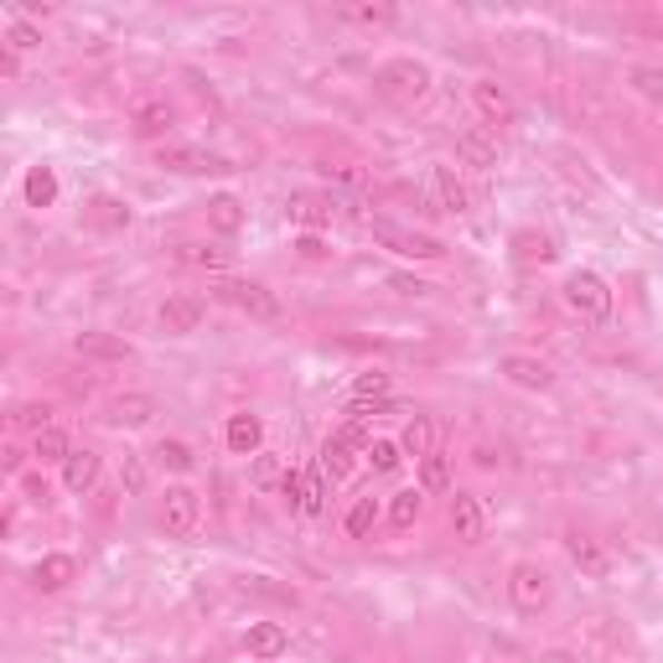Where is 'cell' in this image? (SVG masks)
<instances>
[{
  "label": "cell",
  "mask_w": 663,
  "mask_h": 663,
  "mask_svg": "<svg viewBox=\"0 0 663 663\" xmlns=\"http://www.w3.org/2000/svg\"><path fill=\"white\" fill-rule=\"evenodd\" d=\"M374 89L389 99V105L399 109H415L431 93V68H425L420 58H389V62H378V73H374Z\"/></svg>",
  "instance_id": "1"
},
{
  "label": "cell",
  "mask_w": 663,
  "mask_h": 663,
  "mask_svg": "<svg viewBox=\"0 0 663 663\" xmlns=\"http://www.w3.org/2000/svg\"><path fill=\"white\" fill-rule=\"evenodd\" d=\"M508 602L518 617H540V612H550V602H555V581H550V571H544L540 560H518L508 571Z\"/></svg>",
  "instance_id": "2"
},
{
  "label": "cell",
  "mask_w": 663,
  "mask_h": 663,
  "mask_svg": "<svg viewBox=\"0 0 663 663\" xmlns=\"http://www.w3.org/2000/svg\"><path fill=\"white\" fill-rule=\"evenodd\" d=\"M560 296H565V306H571L581 321H591V327H602V321L612 317V286H606L596 270H571L565 286H560Z\"/></svg>",
  "instance_id": "3"
},
{
  "label": "cell",
  "mask_w": 663,
  "mask_h": 663,
  "mask_svg": "<svg viewBox=\"0 0 663 663\" xmlns=\"http://www.w3.org/2000/svg\"><path fill=\"white\" fill-rule=\"evenodd\" d=\"M368 224V234H374L389 255H399V259H441L446 255V244L441 239H431V234H415V228H405V224H394V218H363Z\"/></svg>",
  "instance_id": "4"
},
{
  "label": "cell",
  "mask_w": 663,
  "mask_h": 663,
  "mask_svg": "<svg viewBox=\"0 0 663 663\" xmlns=\"http://www.w3.org/2000/svg\"><path fill=\"white\" fill-rule=\"evenodd\" d=\"M218 301H234L249 321H280V296L270 286H259V280H218L212 286Z\"/></svg>",
  "instance_id": "5"
},
{
  "label": "cell",
  "mask_w": 663,
  "mask_h": 663,
  "mask_svg": "<svg viewBox=\"0 0 663 663\" xmlns=\"http://www.w3.org/2000/svg\"><path fill=\"white\" fill-rule=\"evenodd\" d=\"M197 518H202V497H197V487L177 483V487H166L161 497V528H166V540H187L197 528Z\"/></svg>",
  "instance_id": "6"
},
{
  "label": "cell",
  "mask_w": 663,
  "mask_h": 663,
  "mask_svg": "<svg viewBox=\"0 0 663 663\" xmlns=\"http://www.w3.org/2000/svg\"><path fill=\"white\" fill-rule=\"evenodd\" d=\"M156 166L161 171H177V177H202V171H228L224 161L212 151H202V146H187V140H166V146H156Z\"/></svg>",
  "instance_id": "7"
},
{
  "label": "cell",
  "mask_w": 663,
  "mask_h": 663,
  "mask_svg": "<svg viewBox=\"0 0 663 663\" xmlns=\"http://www.w3.org/2000/svg\"><path fill=\"white\" fill-rule=\"evenodd\" d=\"M497 374L508 378V384H518V389H528V394L555 389V368L544 358H528V353H508V358L497 363Z\"/></svg>",
  "instance_id": "8"
},
{
  "label": "cell",
  "mask_w": 663,
  "mask_h": 663,
  "mask_svg": "<svg viewBox=\"0 0 663 663\" xmlns=\"http://www.w3.org/2000/svg\"><path fill=\"white\" fill-rule=\"evenodd\" d=\"M202 317H208L202 296H166L161 311H156V321H161L166 337H187V332L202 327Z\"/></svg>",
  "instance_id": "9"
},
{
  "label": "cell",
  "mask_w": 663,
  "mask_h": 663,
  "mask_svg": "<svg viewBox=\"0 0 663 663\" xmlns=\"http://www.w3.org/2000/svg\"><path fill=\"white\" fill-rule=\"evenodd\" d=\"M565 555H571V565L581 575H591V581H602L606 571H612V555H606L602 540H591V534H581V528H571L565 534Z\"/></svg>",
  "instance_id": "10"
},
{
  "label": "cell",
  "mask_w": 663,
  "mask_h": 663,
  "mask_svg": "<svg viewBox=\"0 0 663 663\" xmlns=\"http://www.w3.org/2000/svg\"><path fill=\"white\" fill-rule=\"evenodd\" d=\"M286 218L290 224L311 228V234H321V228H332V218H337V202L321 192H290L286 197Z\"/></svg>",
  "instance_id": "11"
},
{
  "label": "cell",
  "mask_w": 663,
  "mask_h": 663,
  "mask_svg": "<svg viewBox=\"0 0 663 663\" xmlns=\"http://www.w3.org/2000/svg\"><path fill=\"white\" fill-rule=\"evenodd\" d=\"M472 105H477V115H483L487 125H513L518 120L513 93L503 89V83H493V78H477V83H472Z\"/></svg>",
  "instance_id": "12"
},
{
  "label": "cell",
  "mask_w": 663,
  "mask_h": 663,
  "mask_svg": "<svg viewBox=\"0 0 663 663\" xmlns=\"http://www.w3.org/2000/svg\"><path fill=\"white\" fill-rule=\"evenodd\" d=\"M130 125H136L140 140H171V125H177V109L166 105V99H140L136 109H130Z\"/></svg>",
  "instance_id": "13"
},
{
  "label": "cell",
  "mask_w": 663,
  "mask_h": 663,
  "mask_svg": "<svg viewBox=\"0 0 663 663\" xmlns=\"http://www.w3.org/2000/svg\"><path fill=\"white\" fill-rule=\"evenodd\" d=\"M73 353L78 358H93V363H130L136 358V347L125 343V337H115V332H78Z\"/></svg>",
  "instance_id": "14"
},
{
  "label": "cell",
  "mask_w": 663,
  "mask_h": 663,
  "mask_svg": "<svg viewBox=\"0 0 663 663\" xmlns=\"http://www.w3.org/2000/svg\"><path fill=\"white\" fill-rule=\"evenodd\" d=\"M456 156L467 166H477V171H493L497 166V136L487 125H467V130L456 136Z\"/></svg>",
  "instance_id": "15"
},
{
  "label": "cell",
  "mask_w": 663,
  "mask_h": 663,
  "mask_svg": "<svg viewBox=\"0 0 663 663\" xmlns=\"http://www.w3.org/2000/svg\"><path fill=\"white\" fill-rule=\"evenodd\" d=\"M224 441H228V452H234V456H259V441H265V420H259V415H249V409H239V415H228Z\"/></svg>",
  "instance_id": "16"
},
{
  "label": "cell",
  "mask_w": 663,
  "mask_h": 663,
  "mask_svg": "<svg viewBox=\"0 0 663 663\" xmlns=\"http://www.w3.org/2000/svg\"><path fill=\"white\" fill-rule=\"evenodd\" d=\"M452 528H456V540H462V544H477V540H483L487 513H483V503H477L472 493H456V497H452Z\"/></svg>",
  "instance_id": "17"
},
{
  "label": "cell",
  "mask_w": 663,
  "mask_h": 663,
  "mask_svg": "<svg viewBox=\"0 0 663 663\" xmlns=\"http://www.w3.org/2000/svg\"><path fill=\"white\" fill-rule=\"evenodd\" d=\"M431 181H436V197H441V208L446 212H467L472 208V192H467V181L456 177V166L436 161L431 166Z\"/></svg>",
  "instance_id": "18"
},
{
  "label": "cell",
  "mask_w": 663,
  "mask_h": 663,
  "mask_svg": "<svg viewBox=\"0 0 663 663\" xmlns=\"http://www.w3.org/2000/svg\"><path fill=\"white\" fill-rule=\"evenodd\" d=\"M109 425H151L156 420V399L151 394H120V399H109V415H105Z\"/></svg>",
  "instance_id": "19"
},
{
  "label": "cell",
  "mask_w": 663,
  "mask_h": 663,
  "mask_svg": "<svg viewBox=\"0 0 663 663\" xmlns=\"http://www.w3.org/2000/svg\"><path fill=\"white\" fill-rule=\"evenodd\" d=\"M286 627L280 622H249V633H244V649L255 653V659H280L286 653Z\"/></svg>",
  "instance_id": "20"
},
{
  "label": "cell",
  "mask_w": 663,
  "mask_h": 663,
  "mask_svg": "<svg viewBox=\"0 0 663 663\" xmlns=\"http://www.w3.org/2000/svg\"><path fill=\"white\" fill-rule=\"evenodd\" d=\"M436 441H441L436 420H431V415H415V420L405 425V436H399V452L415 456V462H425V456H436Z\"/></svg>",
  "instance_id": "21"
},
{
  "label": "cell",
  "mask_w": 663,
  "mask_h": 663,
  "mask_svg": "<svg viewBox=\"0 0 663 663\" xmlns=\"http://www.w3.org/2000/svg\"><path fill=\"white\" fill-rule=\"evenodd\" d=\"M73 575H78L73 555H42V560H37V571H31V586H37V591H62Z\"/></svg>",
  "instance_id": "22"
},
{
  "label": "cell",
  "mask_w": 663,
  "mask_h": 663,
  "mask_svg": "<svg viewBox=\"0 0 663 663\" xmlns=\"http://www.w3.org/2000/svg\"><path fill=\"white\" fill-rule=\"evenodd\" d=\"M93 483H99V452L83 446V452H73L62 462V487H68V493H89Z\"/></svg>",
  "instance_id": "23"
},
{
  "label": "cell",
  "mask_w": 663,
  "mask_h": 663,
  "mask_svg": "<svg viewBox=\"0 0 663 663\" xmlns=\"http://www.w3.org/2000/svg\"><path fill=\"white\" fill-rule=\"evenodd\" d=\"M208 228L212 234H224V239H234V234H239L244 228V202L234 192H218L208 202Z\"/></svg>",
  "instance_id": "24"
},
{
  "label": "cell",
  "mask_w": 663,
  "mask_h": 663,
  "mask_svg": "<svg viewBox=\"0 0 663 663\" xmlns=\"http://www.w3.org/2000/svg\"><path fill=\"white\" fill-rule=\"evenodd\" d=\"M21 197H27V208H52L58 202V171L52 166H31L27 181H21Z\"/></svg>",
  "instance_id": "25"
},
{
  "label": "cell",
  "mask_w": 663,
  "mask_h": 663,
  "mask_svg": "<svg viewBox=\"0 0 663 663\" xmlns=\"http://www.w3.org/2000/svg\"><path fill=\"white\" fill-rule=\"evenodd\" d=\"M317 467L327 472V483H347V477H353V446L337 441V436H327V441H321V462H317Z\"/></svg>",
  "instance_id": "26"
},
{
  "label": "cell",
  "mask_w": 663,
  "mask_h": 663,
  "mask_svg": "<svg viewBox=\"0 0 663 663\" xmlns=\"http://www.w3.org/2000/svg\"><path fill=\"white\" fill-rule=\"evenodd\" d=\"M420 508H425V493H420V487H399V493L389 497V524L405 534V528H415Z\"/></svg>",
  "instance_id": "27"
},
{
  "label": "cell",
  "mask_w": 663,
  "mask_h": 663,
  "mask_svg": "<svg viewBox=\"0 0 663 663\" xmlns=\"http://www.w3.org/2000/svg\"><path fill=\"white\" fill-rule=\"evenodd\" d=\"M31 456H37V462H68V456H73V446H68V436H62L58 425H47V431H37V436H31Z\"/></svg>",
  "instance_id": "28"
},
{
  "label": "cell",
  "mask_w": 663,
  "mask_h": 663,
  "mask_svg": "<svg viewBox=\"0 0 663 663\" xmlns=\"http://www.w3.org/2000/svg\"><path fill=\"white\" fill-rule=\"evenodd\" d=\"M89 224L93 228H130V202H120V197H93Z\"/></svg>",
  "instance_id": "29"
},
{
  "label": "cell",
  "mask_w": 663,
  "mask_h": 663,
  "mask_svg": "<svg viewBox=\"0 0 663 663\" xmlns=\"http://www.w3.org/2000/svg\"><path fill=\"white\" fill-rule=\"evenodd\" d=\"M301 513H327V472L321 467H306L301 472Z\"/></svg>",
  "instance_id": "30"
},
{
  "label": "cell",
  "mask_w": 663,
  "mask_h": 663,
  "mask_svg": "<svg viewBox=\"0 0 663 663\" xmlns=\"http://www.w3.org/2000/svg\"><path fill=\"white\" fill-rule=\"evenodd\" d=\"M337 21H353V27H394L399 11H394V6H343Z\"/></svg>",
  "instance_id": "31"
},
{
  "label": "cell",
  "mask_w": 663,
  "mask_h": 663,
  "mask_svg": "<svg viewBox=\"0 0 663 663\" xmlns=\"http://www.w3.org/2000/svg\"><path fill=\"white\" fill-rule=\"evenodd\" d=\"M156 462H161L166 472H192L197 467V456H192V446L187 441H156Z\"/></svg>",
  "instance_id": "32"
},
{
  "label": "cell",
  "mask_w": 663,
  "mask_h": 663,
  "mask_svg": "<svg viewBox=\"0 0 663 663\" xmlns=\"http://www.w3.org/2000/svg\"><path fill=\"white\" fill-rule=\"evenodd\" d=\"M177 259H181V265H192V270H224V265H228V249H208V244H181Z\"/></svg>",
  "instance_id": "33"
},
{
  "label": "cell",
  "mask_w": 663,
  "mask_h": 663,
  "mask_svg": "<svg viewBox=\"0 0 663 663\" xmlns=\"http://www.w3.org/2000/svg\"><path fill=\"white\" fill-rule=\"evenodd\" d=\"M374 524H378V497H358V503L347 508V534H353V540H368Z\"/></svg>",
  "instance_id": "34"
},
{
  "label": "cell",
  "mask_w": 663,
  "mask_h": 663,
  "mask_svg": "<svg viewBox=\"0 0 663 663\" xmlns=\"http://www.w3.org/2000/svg\"><path fill=\"white\" fill-rule=\"evenodd\" d=\"M452 487V467H446V456H425L420 462V493H446Z\"/></svg>",
  "instance_id": "35"
},
{
  "label": "cell",
  "mask_w": 663,
  "mask_h": 663,
  "mask_svg": "<svg viewBox=\"0 0 663 663\" xmlns=\"http://www.w3.org/2000/svg\"><path fill=\"white\" fill-rule=\"evenodd\" d=\"M249 477H255V487H280L290 472H286V462H280L275 452H259V456H255V472H249Z\"/></svg>",
  "instance_id": "36"
},
{
  "label": "cell",
  "mask_w": 663,
  "mask_h": 663,
  "mask_svg": "<svg viewBox=\"0 0 663 663\" xmlns=\"http://www.w3.org/2000/svg\"><path fill=\"white\" fill-rule=\"evenodd\" d=\"M6 47H11V52H31V47H42V31L31 27V21H11V27H6Z\"/></svg>",
  "instance_id": "37"
},
{
  "label": "cell",
  "mask_w": 663,
  "mask_h": 663,
  "mask_svg": "<svg viewBox=\"0 0 663 663\" xmlns=\"http://www.w3.org/2000/svg\"><path fill=\"white\" fill-rule=\"evenodd\" d=\"M513 244H518V259H540V265H550V259H555V249H550V239H544V234H513Z\"/></svg>",
  "instance_id": "38"
},
{
  "label": "cell",
  "mask_w": 663,
  "mask_h": 663,
  "mask_svg": "<svg viewBox=\"0 0 663 663\" xmlns=\"http://www.w3.org/2000/svg\"><path fill=\"white\" fill-rule=\"evenodd\" d=\"M368 462H374V472H399L405 452H399L394 441H374V446H368Z\"/></svg>",
  "instance_id": "39"
},
{
  "label": "cell",
  "mask_w": 663,
  "mask_h": 663,
  "mask_svg": "<svg viewBox=\"0 0 663 663\" xmlns=\"http://www.w3.org/2000/svg\"><path fill=\"white\" fill-rule=\"evenodd\" d=\"M120 487L130 497L146 493V462H140V456H125V462H120Z\"/></svg>",
  "instance_id": "40"
},
{
  "label": "cell",
  "mask_w": 663,
  "mask_h": 663,
  "mask_svg": "<svg viewBox=\"0 0 663 663\" xmlns=\"http://www.w3.org/2000/svg\"><path fill=\"white\" fill-rule=\"evenodd\" d=\"M337 441H347L353 452H368V446H374V436H368V420H358V415H347L343 431H337Z\"/></svg>",
  "instance_id": "41"
},
{
  "label": "cell",
  "mask_w": 663,
  "mask_h": 663,
  "mask_svg": "<svg viewBox=\"0 0 663 663\" xmlns=\"http://www.w3.org/2000/svg\"><path fill=\"white\" fill-rule=\"evenodd\" d=\"M11 420L27 425V431H47V425H52V405H21Z\"/></svg>",
  "instance_id": "42"
},
{
  "label": "cell",
  "mask_w": 663,
  "mask_h": 663,
  "mask_svg": "<svg viewBox=\"0 0 663 663\" xmlns=\"http://www.w3.org/2000/svg\"><path fill=\"white\" fill-rule=\"evenodd\" d=\"M633 83L643 99H663V73L659 68H633Z\"/></svg>",
  "instance_id": "43"
},
{
  "label": "cell",
  "mask_w": 663,
  "mask_h": 663,
  "mask_svg": "<svg viewBox=\"0 0 663 663\" xmlns=\"http://www.w3.org/2000/svg\"><path fill=\"white\" fill-rule=\"evenodd\" d=\"M389 290H399V296H431L436 286H425V280H415V275H394Z\"/></svg>",
  "instance_id": "44"
},
{
  "label": "cell",
  "mask_w": 663,
  "mask_h": 663,
  "mask_svg": "<svg viewBox=\"0 0 663 663\" xmlns=\"http://www.w3.org/2000/svg\"><path fill=\"white\" fill-rule=\"evenodd\" d=\"M321 177H337V181H347V187H363V171L358 166H321Z\"/></svg>",
  "instance_id": "45"
},
{
  "label": "cell",
  "mask_w": 663,
  "mask_h": 663,
  "mask_svg": "<svg viewBox=\"0 0 663 663\" xmlns=\"http://www.w3.org/2000/svg\"><path fill=\"white\" fill-rule=\"evenodd\" d=\"M21 487H27V503H47V483H42V477H27Z\"/></svg>",
  "instance_id": "46"
},
{
  "label": "cell",
  "mask_w": 663,
  "mask_h": 663,
  "mask_svg": "<svg viewBox=\"0 0 663 663\" xmlns=\"http://www.w3.org/2000/svg\"><path fill=\"white\" fill-rule=\"evenodd\" d=\"M296 249H301V255H311V259H317V255H327V249H321V239H317V234H306V239L296 244Z\"/></svg>",
  "instance_id": "47"
},
{
  "label": "cell",
  "mask_w": 663,
  "mask_h": 663,
  "mask_svg": "<svg viewBox=\"0 0 663 663\" xmlns=\"http://www.w3.org/2000/svg\"><path fill=\"white\" fill-rule=\"evenodd\" d=\"M0 68H6V78H16V73H21V62H16V52H11V47L0 52Z\"/></svg>",
  "instance_id": "48"
}]
</instances>
